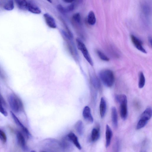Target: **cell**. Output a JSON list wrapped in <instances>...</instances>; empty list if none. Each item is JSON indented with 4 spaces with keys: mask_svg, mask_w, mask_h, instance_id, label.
Returning <instances> with one entry per match:
<instances>
[{
    "mask_svg": "<svg viewBox=\"0 0 152 152\" xmlns=\"http://www.w3.org/2000/svg\"><path fill=\"white\" fill-rule=\"evenodd\" d=\"M47 1L48 2H49L50 3H52V1H51V0H47Z\"/></svg>",
    "mask_w": 152,
    "mask_h": 152,
    "instance_id": "36",
    "label": "cell"
},
{
    "mask_svg": "<svg viewBox=\"0 0 152 152\" xmlns=\"http://www.w3.org/2000/svg\"><path fill=\"white\" fill-rule=\"evenodd\" d=\"M132 42L135 47L142 52L146 53L147 52L142 46V41L133 35L130 36Z\"/></svg>",
    "mask_w": 152,
    "mask_h": 152,
    "instance_id": "7",
    "label": "cell"
},
{
    "mask_svg": "<svg viewBox=\"0 0 152 152\" xmlns=\"http://www.w3.org/2000/svg\"><path fill=\"white\" fill-rule=\"evenodd\" d=\"M65 3H71L73 2L75 0H63Z\"/></svg>",
    "mask_w": 152,
    "mask_h": 152,
    "instance_id": "33",
    "label": "cell"
},
{
    "mask_svg": "<svg viewBox=\"0 0 152 152\" xmlns=\"http://www.w3.org/2000/svg\"><path fill=\"white\" fill-rule=\"evenodd\" d=\"M152 115L151 108L150 106L148 107L142 114L137 124V129L139 130L144 127L146 125L149 120L151 118Z\"/></svg>",
    "mask_w": 152,
    "mask_h": 152,
    "instance_id": "5",
    "label": "cell"
},
{
    "mask_svg": "<svg viewBox=\"0 0 152 152\" xmlns=\"http://www.w3.org/2000/svg\"><path fill=\"white\" fill-rule=\"evenodd\" d=\"M145 78L143 73L141 72L140 74L139 87L142 89L144 86L145 84Z\"/></svg>",
    "mask_w": 152,
    "mask_h": 152,
    "instance_id": "23",
    "label": "cell"
},
{
    "mask_svg": "<svg viewBox=\"0 0 152 152\" xmlns=\"http://www.w3.org/2000/svg\"><path fill=\"white\" fill-rule=\"evenodd\" d=\"M112 136V130L110 126L108 125H107L105 130V146L106 148H108L110 146V143H111Z\"/></svg>",
    "mask_w": 152,
    "mask_h": 152,
    "instance_id": "12",
    "label": "cell"
},
{
    "mask_svg": "<svg viewBox=\"0 0 152 152\" xmlns=\"http://www.w3.org/2000/svg\"><path fill=\"white\" fill-rule=\"evenodd\" d=\"M27 10L36 14H39L41 12V10L39 7L35 3L31 1L28 2Z\"/></svg>",
    "mask_w": 152,
    "mask_h": 152,
    "instance_id": "14",
    "label": "cell"
},
{
    "mask_svg": "<svg viewBox=\"0 0 152 152\" xmlns=\"http://www.w3.org/2000/svg\"><path fill=\"white\" fill-rule=\"evenodd\" d=\"M45 22L47 26L53 29L57 28V25L53 18L49 14L46 13L44 15Z\"/></svg>",
    "mask_w": 152,
    "mask_h": 152,
    "instance_id": "10",
    "label": "cell"
},
{
    "mask_svg": "<svg viewBox=\"0 0 152 152\" xmlns=\"http://www.w3.org/2000/svg\"><path fill=\"white\" fill-rule=\"evenodd\" d=\"M142 9L144 15H149L150 12L149 7L147 5L144 4L142 7Z\"/></svg>",
    "mask_w": 152,
    "mask_h": 152,
    "instance_id": "28",
    "label": "cell"
},
{
    "mask_svg": "<svg viewBox=\"0 0 152 152\" xmlns=\"http://www.w3.org/2000/svg\"><path fill=\"white\" fill-rule=\"evenodd\" d=\"M71 141L67 136L64 137L62 141L59 143L60 146L64 150H69L71 146L70 143Z\"/></svg>",
    "mask_w": 152,
    "mask_h": 152,
    "instance_id": "16",
    "label": "cell"
},
{
    "mask_svg": "<svg viewBox=\"0 0 152 152\" xmlns=\"http://www.w3.org/2000/svg\"><path fill=\"white\" fill-rule=\"evenodd\" d=\"M69 139L76 146L79 150L81 149V146L78 141L77 136L73 133H69L67 135Z\"/></svg>",
    "mask_w": 152,
    "mask_h": 152,
    "instance_id": "15",
    "label": "cell"
},
{
    "mask_svg": "<svg viewBox=\"0 0 152 152\" xmlns=\"http://www.w3.org/2000/svg\"><path fill=\"white\" fill-rule=\"evenodd\" d=\"M0 112L5 117L8 116V113L3 107L2 100L1 96H0Z\"/></svg>",
    "mask_w": 152,
    "mask_h": 152,
    "instance_id": "26",
    "label": "cell"
},
{
    "mask_svg": "<svg viewBox=\"0 0 152 152\" xmlns=\"http://www.w3.org/2000/svg\"><path fill=\"white\" fill-rule=\"evenodd\" d=\"M10 113L13 119L14 120L17 125L22 129L27 137L28 138H29L31 136V134L29 130L23 125V124L13 112L11 111Z\"/></svg>",
    "mask_w": 152,
    "mask_h": 152,
    "instance_id": "8",
    "label": "cell"
},
{
    "mask_svg": "<svg viewBox=\"0 0 152 152\" xmlns=\"http://www.w3.org/2000/svg\"><path fill=\"white\" fill-rule=\"evenodd\" d=\"M61 33L69 52L75 60L78 61V54L73 41V38L70 37L65 31L61 30Z\"/></svg>",
    "mask_w": 152,
    "mask_h": 152,
    "instance_id": "1",
    "label": "cell"
},
{
    "mask_svg": "<svg viewBox=\"0 0 152 152\" xmlns=\"http://www.w3.org/2000/svg\"><path fill=\"white\" fill-rule=\"evenodd\" d=\"M91 82L94 87L96 89H100L101 87V84L99 79L96 76H92L91 77Z\"/></svg>",
    "mask_w": 152,
    "mask_h": 152,
    "instance_id": "21",
    "label": "cell"
},
{
    "mask_svg": "<svg viewBox=\"0 0 152 152\" xmlns=\"http://www.w3.org/2000/svg\"><path fill=\"white\" fill-rule=\"evenodd\" d=\"M120 146L119 141L118 139H116L113 147V149L114 151L118 152L119 151Z\"/></svg>",
    "mask_w": 152,
    "mask_h": 152,
    "instance_id": "27",
    "label": "cell"
},
{
    "mask_svg": "<svg viewBox=\"0 0 152 152\" xmlns=\"http://www.w3.org/2000/svg\"><path fill=\"white\" fill-rule=\"evenodd\" d=\"M15 2L19 8L23 10H27L28 2L26 0H15Z\"/></svg>",
    "mask_w": 152,
    "mask_h": 152,
    "instance_id": "20",
    "label": "cell"
},
{
    "mask_svg": "<svg viewBox=\"0 0 152 152\" xmlns=\"http://www.w3.org/2000/svg\"><path fill=\"white\" fill-rule=\"evenodd\" d=\"M75 6L74 4H71L66 8L67 12L72 11L74 9Z\"/></svg>",
    "mask_w": 152,
    "mask_h": 152,
    "instance_id": "32",
    "label": "cell"
},
{
    "mask_svg": "<svg viewBox=\"0 0 152 152\" xmlns=\"http://www.w3.org/2000/svg\"><path fill=\"white\" fill-rule=\"evenodd\" d=\"M0 139L3 143H6L7 140V137L5 133L0 129Z\"/></svg>",
    "mask_w": 152,
    "mask_h": 152,
    "instance_id": "29",
    "label": "cell"
},
{
    "mask_svg": "<svg viewBox=\"0 0 152 152\" xmlns=\"http://www.w3.org/2000/svg\"><path fill=\"white\" fill-rule=\"evenodd\" d=\"M83 116L87 121L92 123L94 121L93 117L92 115L90 108L87 106H85L83 110Z\"/></svg>",
    "mask_w": 152,
    "mask_h": 152,
    "instance_id": "9",
    "label": "cell"
},
{
    "mask_svg": "<svg viewBox=\"0 0 152 152\" xmlns=\"http://www.w3.org/2000/svg\"><path fill=\"white\" fill-rule=\"evenodd\" d=\"M75 127L77 133L79 135L81 136L83 134L84 127L82 121H78L76 123Z\"/></svg>",
    "mask_w": 152,
    "mask_h": 152,
    "instance_id": "19",
    "label": "cell"
},
{
    "mask_svg": "<svg viewBox=\"0 0 152 152\" xmlns=\"http://www.w3.org/2000/svg\"><path fill=\"white\" fill-rule=\"evenodd\" d=\"M76 43L78 49L81 51L86 60L92 66L93 65V62L90 53L85 45L79 38L76 39Z\"/></svg>",
    "mask_w": 152,
    "mask_h": 152,
    "instance_id": "6",
    "label": "cell"
},
{
    "mask_svg": "<svg viewBox=\"0 0 152 152\" xmlns=\"http://www.w3.org/2000/svg\"><path fill=\"white\" fill-rule=\"evenodd\" d=\"M99 76L104 84L108 87H111L114 84L115 80L113 72L111 70L105 69L101 71Z\"/></svg>",
    "mask_w": 152,
    "mask_h": 152,
    "instance_id": "3",
    "label": "cell"
},
{
    "mask_svg": "<svg viewBox=\"0 0 152 152\" xmlns=\"http://www.w3.org/2000/svg\"><path fill=\"white\" fill-rule=\"evenodd\" d=\"M87 22L90 25H93L96 23V18L93 11H91L88 14L87 18Z\"/></svg>",
    "mask_w": 152,
    "mask_h": 152,
    "instance_id": "22",
    "label": "cell"
},
{
    "mask_svg": "<svg viewBox=\"0 0 152 152\" xmlns=\"http://www.w3.org/2000/svg\"><path fill=\"white\" fill-rule=\"evenodd\" d=\"M99 57L102 60L105 61H109L110 60L109 59L106 55L102 52L99 50L96 51Z\"/></svg>",
    "mask_w": 152,
    "mask_h": 152,
    "instance_id": "25",
    "label": "cell"
},
{
    "mask_svg": "<svg viewBox=\"0 0 152 152\" xmlns=\"http://www.w3.org/2000/svg\"><path fill=\"white\" fill-rule=\"evenodd\" d=\"M100 110L101 117L103 118L106 113L107 110V104L105 99L102 97L101 100Z\"/></svg>",
    "mask_w": 152,
    "mask_h": 152,
    "instance_id": "17",
    "label": "cell"
},
{
    "mask_svg": "<svg viewBox=\"0 0 152 152\" xmlns=\"http://www.w3.org/2000/svg\"><path fill=\"white\" fill-rule=\"evenodd\" d=\"M73 19L74 21L77 23L79 24L81 21V16L79 13H77L74 14L73 17Z\"/></svg>",
    "mask_w": 152,
    "mask_h": 152,
    "instance_id": "30",
    "label": "cell"
},
{
    "mask_svg": "<svg viewBox=\"0 0 152 152\" xmlns=\"http://www.w3.org/2000/svg\"><path fill=\"white\" fill-rule=\"evenodd\" d=\"M10 105L13 111L16 113H19L23 109V104L21 100L15 94L10 95L8 97Z\"/></svg>",
    "mask_w": 152,
    "mask_h": 152,
    "instance_id": "4",
    "label": "cell"
},
{
    "mask_svg": "<svg viewBox=\"0 0 152 152\" xmlns=\"http://www.w3.org/2000/svg\"><path fill=\"white\" fill-rule=\"evenodd\" d=\"M5 9L7 10H12L14 8V4L13 0H10L4 6Z\"/></svg>",
    "mask_w": 152,
    "mask_h": 152,
    "instance_id": "24",
    "label": "cell"
},
{
    "mask_svg": "<svg viewBox=\"0 0 152 152\" xmlns=\"http://www.w3.org/2000/svg\"><path fill=\"white\" fill-rule=\"evenodd\" d=\"M117 101L120 103V113L121 117L123 120L128 117V99L127 96L124 94L117 95L115 96Z\"/></svg>",
    "mask_w": 152,
    "mask_h": 152,
    "instance_id": "2",
    "label": "cell"
},
{
    "mask_svg": "<svg viewBox=\"0 0 152 152\" xmlns=\"http://www.w3.org/2000/svg\"><path fill=\"white\" fill-rule=\"evenodd\" d=\"M0 77L2 78H4V76L2 72L1 68H0Z\"/></svg>",
    "mask_w": 152,
    "mask_h": 152,
    "instance_id": "34",
    "label": "cell"
},
{
    "mask_svg": "<svg viewBox=\"0 0 152 152\" xmlns=\"http://www.w3.org/2000/svg\"><path fill=\"white\" fill-rule=\"evenodd\" d=\"M111 115L113 126L115 129L118 127V116L117 110L115 107H113L111 110Z\"/></svg>",
    "mask_w": 152,
    "mask_h": 152,
    "instance_id": "13",
    "label": "cell"
},
{
    "mask_svg": "<svg viewBox=\"0 0 152 152\" xmlns=\"http://www.w3.org/2000/svg\"><path fill=\"white\" fill-rule=\"evenodd\" d=\"M100 135V130L99 128H94L92 131L91 140L93 142H95L99 139Z\"/></svg>",
    "mask_w": 152,
    "mask_h": 152,
    "instance_id": "18",
    "label": "cell"
},
{
    "mask_svg": "<svg viewBox=\"0 0 152 152\" xmlns=\"http://www.w3.org/2000/svg\"><path fill=\"white\" fill-rule=\"evenodd\" d=\"M17 139L18 143L22 149L24 150H28L24 137L20 132H18L17 133Z\"/></svg>",
    "mask_w": 152,
    "mask_h": 152,
    "instance_id": "11",
    "label": "cell"
},
{
    "mask_svg": "<svg viewBox=\"0 0 152 152\" xmlns=\"http://www.w3.org/2000/svg\"><path fill=\"white\" fill-rule=\"evenodd\" d=\"M57 8L58 10L62 14L67 12L66 8H64L61 5H58L57 6Z\"/></svg>",
    "mask_w": 152,
    "mask_h": 152,
    "instance_id": "31",
    "label": "cell"
},
{
    "mask_svg": "<svg viewBox=\"0 0 152 152\" xmlns=\"http://www.w3.org/2000/svg\"><path fill=\"white\" fill-rule=\"evenodd\" d=\"M149 41L150 44L151 46L152 45V38L151 37H149Z\"/></svg>",
    "mask_w": 152,
    "mask_h": 152,
    "instance_id": "35",
    "label": "cell"
}]
</instances>
